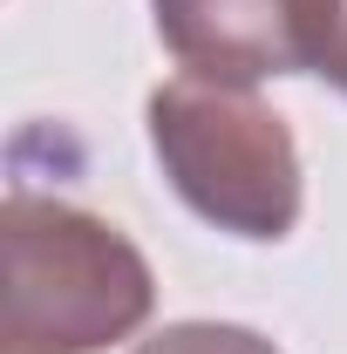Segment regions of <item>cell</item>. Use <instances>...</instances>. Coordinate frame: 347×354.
Listing matches in <instances>:
<instances>
[{"mask_svg":"<svg viewBox=\"0 0 347 354\" xmlns=\"http://www.w3.org/2000/svg\"><path fill=\"white\" fill-rule=\"evenodd\" d=\"M7 327L0 354H102L157 307V279L130 239L82 205L7 191Z\"/></svg>","mask_w":347,"mask_h":354,"instance_id":"1","label":"cell"},{"mask_svg":"<svg viewBox=\"0 0 347 354\" xmlns=\"http://www.w3.org/2000/svg\"><path fill=\"white\" fill-rule=\"evenodd\" d=\"M150 150L171 191L232 239H286L300 225V143L252 82L177 75L150 95Z\"/></svg>","mask_w":347,"mask_h":354,"instance_id":"2","label":"cell"},{"mask_svg":"<svg viewBox=\"0 0 347 354\" xmlns=\"http://www.w3.org/2000/svg\"><path fill=\"white\" fill-rule=\"evenodd\" d=\"M341 0H150L157 41L184 62V75L259 82V75H313Z\"/></svg>","mask_w":347,"mask_h":354,"instance_id":"3","label":"cell"},{"mask_svg":"<svg viewBox=\"0 0 347 354\" xmlns=\"http://www.w3.org/2000/svg\"><path fill=\"white\" fill-rule=\"evenodd\" d=\"M136 354H279V348L252 327H232V320H177L164 334L136 341Z\"/></svg>","mask_w":347,"mask_h":354,"instance_id":"4","label":"cell"},{"mask_svg":"<svg viewBox=\"0 0 347 354\" xmlns=\"http://www.w3.org/2000/svg\"><path fill=\"white\" fill-rule=\"evenodd\" d=\"M313 75H327V82L347 95V0L334 7V35H327V55H320V68Z\"/></svg>","mask_w":347,"mask_h":354,"instance_id":"5","label":"cell"}]
</instances>
